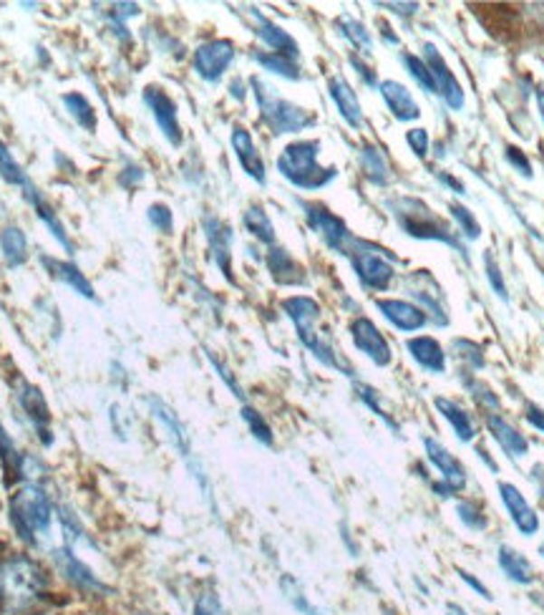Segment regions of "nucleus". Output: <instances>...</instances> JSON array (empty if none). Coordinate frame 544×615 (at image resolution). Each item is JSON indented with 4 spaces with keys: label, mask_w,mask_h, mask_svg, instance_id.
Returning a JSON list of instances; mask_svg holds the SVG:
<instances>
[{
    "label": "nucleus",
    "mask_w": 544,
    "mask_h": 615,
    "mask_svg": "<svg viewBox=\"0 0 544 615\" xmlns=\"http://www.w3.org/2000/svg\"><path fill=\"white\" fill-rule=\"evenodd\" d=\"M282 311H285L290 321L295 323L298 336H301V341L308 346V349L313 351L315 359L323 360L325 366H330V369H338V371L348 373V376L353 373V369L348 366L346 360L338 356V351L333 349L330 338L315 328L318 318H320V305H318L313 298H308V295H292V298H285V301H282Z\"/></svg>",
    "instance_id": "1"
},
{
    "label": "nucleus",
    "mask_w": 544,
    "mask_h": 615,
    "mask_svg": "<svg viewBox=\"0 0 544 615\" xmlns=\"http://www.w3.org/2000/svg\"><path fill=\"white\" fill-rule=\"evenodd\" d=\"M388 207H391L396 222H398V227H401L406 235H411V237H416V240H436V243H446L449 247H453L456 253L466 255L462 243H459V240L452 235V230H449V225L441 220L439 215H436L429 205H424L421 199L396 197L388 202Z\"/></svg>",
    "instance_id": "2"
},
{
    "label": "nucleus",
    "mask_w": 544,
    "mask_h": 615,
    "mask_svg": "<svg viewBox=\"0 0 544 615\" xmlns=\"http://www.w3.org/2000/svg\"><path fill=\"white\" fill-rule=\"evenodd\" d=\"M318 154H320V141H292L280 151V175L301 189H320V187L330 185L338 172L333 167H328V169L320 167Z\"/></svg>",
    "instance_id": "3"
},
{
    "label": "nucleus",
    "mask_w": 544,
    "mask_h": 615,
    "mask_svg": "<svg viewBox=\"0 0 544 615\" xmlns=\"http://www.w3.org/2000/svg\"><path fill=\"white\" fill-rule=\"evenodd\" d=\"M11 520L15 533L28 543H35V537L48 533L51 520H53V504L41 487L25 485L15 489L11 497Z\"/></svg>",
    "instance_id": "4"
},
{
    "label": "nucleus",
    "mask_w": 544,
    "mask_h": 615,
    "mask_svg": "<svg viewBox=\"0 0 544 615\" xmlns=\"http://www.w3.org/2000/svg\"><path fill=\"white\" fill-rule=\"evenodd\" d=\"M253 89H255V99L257 106H260V114H262V121L272 129V134H298V131H305V129L315 124V117L308 109H301V106L285 101L265 82L253 79Z\"/></svg>",
    "instance_id": "5"
},
{
    "label": "nucleus",
    "mask_w": 544,
    "mask_h": 615,
    "mask_svg": "<svg viewBox=\"0 0 544 615\" xmlns=\"http://www.w3.org/2000/svg\"><path fill=\"white\" fill-rule=\"evenodd\" d=\"M46 578L41 568L31 560H11L0 568V601L8 608H21L31 603L38 592L43 591Z\"/></svg>",
    "instance_id": "6"
},
{
    "label": "nucleus",
    "mask_w": 544,
    "mask_h": 615,
    "mask_svg": "<svg viewBox=\"0 0 544 615\" xmlns=\"http://www.w3.org/2000/svg\"><path fill=\"white\" fill-rule=\"evenodd\" d=\"M348 255H350V265L356 270V275H358V280L366 288H371V291H386L391 285V280H394V265L386 260L383 250H378V247H373L368 243L353 240Z\"/></svg>",
    "instance_id": "7"
},
{
    "label": "nucleus",
    "mask_w": 544,
    "mask_h": 615,
    "mask_svg": "<svg viewBox=\"0 0 544 615\" xmlns=\"http://www.w3.org/2000/svg\"><path fill=\"white\" fill-rule=\"evenodd\" d=\"M424 449H426V456L431 459V465L436 466L441 476H444L441 485H434V492L439 497H452L456 492H462L466 487V469H463L462 462L439 439H434V437H424Z\"/></svg>",
    "instance_id": "8"
},
{
    "label": "nucleus",
    "mask_w": 544,
    "mask_h": 615,
    "mask_svg": "<svg viewBox=\"0 0 544 615\" xmlns=\"http://www.w3.org/2000/svg\"><path fill=\"white\" fill-rule=\"evenodd\" d=\"M305 209V220L310 225V230L323 237V243L336 250L340 255H348L350 245H353V237L348 233V225L338 215H333L330 209L323 207V205H302Z\"/></svg>",
    "instance_id": "9"
},
{
    "label": "nucleus",
    "mask_w": 544,
    "mask_h": 615,
    "mask_svg": "<svg viewBox=\"0 0 544 615\" xmlns=\"http://www.w3.org/2000/svg\"><path fill=\"white\" fill-rule=\"evenodd\" d=\"M232 61H234V46H232V41H224V38L207 41L195 51V71L209 83L220 82L224 71L230 69Z\"/></svg>",
    "instance_id": "10"
},
{
    "label": "nucleus",
    "mask_w": 544,
    "mask_h": 615,
    "mask_svg": "<svg viewBox=\"0 0 544 615\" xmlns=\"http://www.w3.org/2000/svg\"><path fill=\"white\" fill-rule=\"evenodd\" d=\"M350 336H353L356 349H358L360 353H366L376 366H381V369L383 366H391V360H394L391 346H388L386 336L376 328V323H373L371 318H363V315L356 318V321L350 323Z\"/></svg>",
    "instance_id": "11"
},
{
    "label": "nucleus",
    "mask_w": 544,
    "mask_h": 615,
    "mask_svg": "<svg viewBox=\"0 0 544 615\" xmlns=\"http://www.w3.org/2000/svg\"><path fill=\"white\" fill-rule=\"evenodd\" d=\"M144 104L151 109V117L157 121V127L162 129L167 141L172 147H179L182 144V127H179V119H177V104L172 101V96L159 86H147Z\"/></svg>",
    "instance_id": "12"
},
{
    "label": "nucleus",
    "mask_w": 544,
    "mask_h": 615,
    "mask_svg": "<svg viewBox=\"0 0 544 615\" xmlns=\"http://www.w3.org/2000/svg\"><path fill=\"white\" fill-rule=\"evenodd\" d=\"M151 411H154V418H159V424L167 429L169 439H172V444L177 447V452L182 454V459H185L186 465H189V469L195 472V476L199 479V485H202V489L207 492L209 497L207 479L202 476V469H199V466L195 465V459H192V444H189V437H186L182 421L177 418V414H174L172 408L167 407V404H162V401H157V399H151Z\"/></svg>",
    "instance_id": "13"
},
{
    "label": "nucleus",
    "mask_w": 544,
    "mask_h": 615,
    "mask_svg": "<svg viewBox=\"0 0 544 615\" xmlns=\"http://www.w3.org/2000/svg\"><path fill=\"white\" fill-rule=\"evenodd\" d=\"M424 61L429 66L431 76H434V83H436V93H441V99L452 109H462L463 106V89L462 83L456 82V76L452 73V69L446 66V61L441 59V53L436 51L434 43H426L424 48Z\"/></svg>",
    "instance_id": "14"
},
{
    "label": "nucleus",
    "mask_w": 544,
    "mask_h": 615,
    "mask_svg": "<svg viewBox=\"0 0 544 615\" xmlns=\"http://www.w3.org/2000/svg\"><path fill=\"white\" fill-rule=\"evenodd\" d=\"M247 15H250V21H253L255 34L265 41L267 46L272 48V53H282V56H288V59L298 61V56H301V48H298L295 38H292L288 31H282L280 25L272 24V21L265 18V15L257 11V8H247Z\"/></svg>",
    "instance_id": "15"
},
{
    "label": "nucleus",
    "mask_w": 544,
    "mask_h": 615,
    "mask_svg": "<svg viewBox=\"0 0 544 615\" xmlns=\"http://www.w3.org/2000/svg\"><path fill=\"white\" fill-rule=\"evenodd\" d=\"M499 495H501V502H504V507L510 512L511 523L517 524V530L521 534H527V537L537 534V530H539V517L530 507V502L524 499L520 489L510 485V482H499Z\"/></svg>",
    "instance_id": "16"
},
{
    "label": "nucleus",
    "mask_w": 544,
    "mask_h": 615,
    "mask_svg": "<svg viewBox=\"0 0 544 615\" xmlns=\"http://www.w3.org/2000/svg\"><path fill=\"white\" fill-rule=\"evenodd\" d=\"M232 149L237 154V159L243 164V169L247 172V177H253L257 185H265L267 182V172H265V162L257 151L255 141H253V134L243 127L232 129Z\"/></svg>",
    "instance_id": "17"
},
{
    "label": "nucleus",
    "mask_w": 544,
    "mask_h": 615,
    "mask_svg": "<svg viewBox=\"0 0 544 615\" xmlns=\"http://www.w3.org/2000/svg\"><path fill=\"white\" fill-rule=\"evenodd\" d=\"M376 305L386 315V321H391L398 331H406V333L424 328L426 321H429V315L424 313L421 308H416L414 303L396 301V298H381V301H376Z\"/></svg>",
    "instance_id": "18"
},
{
    "label": "nucleus",
    "mask_w": 544,
    "mask_h": 615,
    "mask_svg": "<svg viewBox=\"0 0 544 615\" xmlns=\"http://www.w3.org/2000/svg\"><path fill=\"white\" fill-rule=\"evenodd\" d=\"M205 233H207L209 250L215 263L222 270V275L232 283V230L217 217H205Z\"/></svg>",
    "instance_id": "19"
},
{
    "label": "nucleus",
    "mask_w": 544,
    "mask_h": 615,
    "mask_svg": "<svg viewBox=\"0 0 544 615\" xmlns=\"http://www.w3.org/2000/svg\"><path fill=\"white\" fill-rule=\"evenodd\" d=\"M406 349L411 353V359L416 360L424 371L429 373H444L446 371V353L441 349V343L431 336H418L406 341Z\"/></svg>",
    "instance_id": "20"
},
{
    "label": "nucleus",
    "mask_w": 544,
    "mask_h": 615,
    "mask_svg": "<svg viewBox=\"0 0 544 615\" xmlns=\"http://www.w3.org/2000/svg\"><path fill=\"white\" fill-rule=\"evenodd\" d=\"M378 89H381V96L383 101H386V106L391 109V114H394L398 121H416V119L421 117V109H418V104L414 101V96H411V91L406 89L404 83L383 82Z\"/></svg>",
    "instance_id": "21"
},
{
    "label": "nucleus",
    "mask_w": 544,
    "mask_h": 615,
    "mask_svg": "<svg viewBox=\"0 0 544 615\" xmlns=\"http://www.w3.org/2000/svg\"><path fill=\"white\" fill-rule=\"evenodd\" d=\"M426 280H429V270H418L414 278L408 280V291L416 301L424 303L426 313L436 325H446L449 323V315H446V308L441 303V288L436 285L434 291H426Z\"/></svg>",
    "instance_id": "22"
},
{
    "label": "nucleus",
    "mask_w": 544,
    "mask_h": 615,
    "mask_svg": "<svg viewBox=\"0 0 544 615\" xmlns=\"http://www.w3.org/2000/svg\"><path fill=\"white\" fill-rule=\"evenodd\" d=\"M328 89H330V99L336 101L340 117L346 119L353 129H358L363 124V111H360V101L353 91V86L343 76H330Z\"/></svg>",
    "instance_id": "23"
},
{
    "label": "nucleus",
    "mask_w": 544,
    "mask_h": 615,
    "mask_svg": "<svg viewBox=\"0 0 544 615\" xmlns=\"http://www.w3.org/2000/svg\"><path fill=\"white\" fill-rule=\"evenodd\" d=\"M487 427L492 431V437L497 439L499 447L510 454V456H514V459H520V456L530 452V441L524 439V434L514 429L507 418H501L499 414H489Z\"/></svg>",
    "instance_id": "24"
},
{
    "label": "nucleus",
    "mask_w": 544,
    "mask_h": 615,
    "mask_svg": "<svg viewBox=\"0 0 544 615\" xmlns=\"http://www.w3.org/2000/svg\"><path fill=\"white\" fill-rule=\"evenodd\" d=\"M267 270L272 273V278L278 285H302L305 283V270H302L295 257L290 255L282 247H272L267 253Z\"/></svg>",
    "instance_id": "25"
},
{
    "label": "nucleus",
    "mask_w": 544,
    "mask_h": 615,
    "mask_svg": "<svg viewBox=\"0 0 544 615\" xmlns=\"http://www.w3.org/2000/svg\"><path fill=\"white\" fill-rule=\"evenodd\" d=\"M41 263L46 265V270L61 283H66L71 291H76L79 295H83L86 301H93V288L89 280L83 278V273L73 263H66V260H56V257H41Z\"/></svg>",
    "instance_id": "26"
},
{
    "label": "nucleus",
    "mask_w": 544,
    "mask_h": 615,
    "mask_svg": "<svg viewBox=\"0 0 544 615\" xmlns=\"http://www.w3.org/2000/svg\"><path fill=\"white\" fill-rule=\"evenodd\" d=\"M436 408L441 411V417L446 418L449 424H452L453 434L459 437V441H463V444H469V441H474L476 437V427H474V418H472V414L466 411L463 407H459L456 401H452V399H444V396H439L436 401Z\"/></svg>",
    "instance_id": "27"
},
{
    "label": "nucleus",
    "mask_w": 544,
    "mask_h": 615,
    "mask_svg": "<svg viewBox=\"0 0 544 615\" xmlns=\"http://www.w3.org/2000/svg\"><path fill=\"white\" fill-rule=\"evenodd\" d=\"M53 560H56V565L61 568V572H63V575H69V581L76 582L79 588L104 591V585L96 581V575H93L91 570L86 568L79 557L71 555L69 550H56V553H53Z\"/></svg>",
    "instance_id": "28"
},
{
    "label": "nucleus",
    "mask_w": 544,
    "mask_h": 615,
    "mask_svg": "<svg viewBox=\"0 0 544 615\" xmlns=\"http://www.w3.org/2000/svg\"><path fill=\"white\" fill-rule=\"evenodd\" d=\"M18 399H21V407L25 408V414L33 418V424L38 427V431H41L43 441L51 444V437H48V429H46L48 421H51V414H48L43 394H41L35 386H31V383H24V386H21V394H18Z\"/></svg>",
    "instance_id": "29"
},
{
    "label": "nucleus",
    "mask_w": 544,
    "mask_h": 615,
    "mask_svg": "<svg viewBox=\"0 0 544 615\" xmlns=\"http://www.w3.org/2000/svg\"><path fill=\"white\" fill-rule=\"evenodd\" d=\"M499 568L507 572V578L520 585H530L534 581V568L527 557L521 555L520 550L510 545L499 547Z\"/></svg>",
    "instance_id": "30"
},
{
    "label": "nucleus",
    "mask_w": 544,
    "mask_h": 615,
    "mask_svg": "<svg viewBox=\"0 0 544 615\" xmlns=\"http://www.w3.org/2000/svg\"><path fill=\"white\" fill-rule=\"evenodd\" d=\"M360 164H363V175L368 177L373 185H388L391 182V175H388L391 169L386 162V154L376 144H363Z\"/></svg>",
    "instance_id": "31"
},
{
    "label": "nucleus",
    "mask_w": 544,
    "mask_h": 615,
    "mask_svg": "<svg viewBox=\"0 0 544 615\" xmlns=\"http://www.w3.org/2000/svg\"><path fill=\"white\" fill-rule=\"evenodd\" d=\"M0 245H3L5 260L13 267L24 265L25 257H28V243H25V235L21 227H5L0 235Z\"/></svg>",
    "instance_id": "32"
},
{
    "label": "nucleus",
    "mask_w": 544,
    "mask_h": 615,
    "mask_svg": "<svg viewBox=\"0 0 544 615\" xmlns=\"http://www.w3.org/2000/svg\"><path fill=\"white\" fill-rule=\"evenodd\" d=\"M243 222H244V227H247V233L255 235L260 243H265V245L275 243V227H272V222H270V217H267L265 209L250 207L247 212H244Z\"/></svg>",
    "instance_id": "33"
},
{
    "label": "nucleus",
    "mask_w": 544,
    "mask_h": 615,
    "mask_svg": "<svg viewBox=\"0 0 544 615\" xmlns=\"http://www.w3.org/2000/svg\"><path fill=\"white\" fill-rule=\"evenodd\" d=\"M255 61L260 63V66H265V71H272V73H278V76H285V79H290V82H298L301 79V66H298V61L295 59H288V56H282V53H255Z\"/></svg>",
    "instance_id": "34"
},
{
    "label": "nucleus",
    "mask_w": 544,
    "mask_h": 615,
    "mask_svg": "<svg viewBox=\"0 0 544 615\" xmlns=\"http://www.w3.org/2000/svg\"><path fill=\"white\" fill-rule=\"evenodd\" d=\"M338 28H340V34L346 35L348 41L358 48V51H363V53H371L373 38H371V34L366 31V25L360 24V21H356L353 15H340V18H338Z\"/></svg>",
    "instance_id": "35"
},
{
    "label": "nucleus",
    "mask_w": 544,
    "mask_h": 615,
    "mask_svg": "<svg viewBox=\"0 0 544 615\" xmlns=\"http://www.w3.org/2000/svg\"><path fill=\"white\" fill-rule=\"evenodd\" d=\"M63 104L69 106L71 117L76 119V124H81L86 131L96 129V111H93V106L83 99L81 93H66L63 96Z\"/></svg>",
    "instance_id": "36"
},
{
    "label": "nucleus",
    "mask_w": 544,
    "mask_h": 615,
    "mask_svg": "<svg viewBox=\"0 0 544 615\" xmlns=\"http://www.w3.org/2000/svg\"><path fill=\"white\" fill-rule=\"evenodd\" d=\"M0 175L5 177L11 185L21 187V189H25V187L31 185V179H28V175L24 172V167L13 159V154L8 151L5 144H0Z\"/></svg>",
    "instance_id": "37"
},
{
    "label": "nucleus",
    "mask_w": 544,
    "mask_h": 615,
    "mask_svg": "<svg viewBox=\"0 0 544 615\" xmlns=\"http://www.w3.org/2000/svg\"><path fill=\"white\" fill-rule=\"evenodd\" d=\"M401 61L406 63V69H408V73L414 76V82L424 89V91L429 93H436V83H434V76H431L429 66H426V61L418 59V56H414V53H404L401 56Z\"/></svg>",
    "instance_id": "38"
},
{
    "label": "nucleus",
    "mask_w": 544,
    "mask_h": 615,
    "mask_svg": "<svg viewBox=\"0 0 544 615\" xmlns=\"http://www.w3.org/2000/svg\"><path fill=\"white\" fill-rule=\"evenodd\" d=\"M356 394H358L360 401H363L366 407L371 408L376 417L383 418V421H386V424H388V427H391L394 431H398V424H396L394 418L388 417V411L381 407V394H378V391H376L373 386H368V383H356Z\"/></svg>",
    "instance_id": "39"
},
{
    "label": "nucleus",
    "mask_w": 544,
    "mask_h": 615,
    "mask_svg": "<svg viewBox=\"0 0 544 615\" xmlns=\"http://www.w3.org/2000/svg\"><path fill=\"white\" fill-rule=\"evenodd\" d=\"M280 585H282V592L288 595L290 603L295 605V608H298L302 615H325L323 610H318V608H315V605L310 603V601H308L305 595H302L301 585L292 581V578H282V582H280Z\"/></svg>",
    "instance_id": "40"
},
{
    "label": "nucleus",
    "mask_w": 544,
    "mask_h": 615,
    "mask_svg": "<svg viewBox=\"0 0 544 615\" xmlns=\"http://www.w3.org/2000/svg\"><path fill=\"white\" fill-rule=\"evenodd\" d=\"M243 418L244 424L250 427V431H253V437H255L257 441H262V444H272V429L267 427V421L262 418V414L260 411H255L253 407H243Z\"/></svg>",
    "instance_id": "41"
},
{
    "label": "nucleus",
    "mask_w": 544,
    "mask_h": 615,
    "mask_svg": "<svg viewBox=\"0 0 544 615\" xmlns=\"http://www.w3.org/2000/svg\"><path fill=\"white\" fill-rule=\"evenodd\" d=\"M449 209H452V217L459 222V227L463 230V235H469V240H476V237L482 235V225L476 222V217L472 215V209H466L463 205H459V202H452Z\"/></svg>",
    "instance_id": "42"
},
{
    "label": "nucleus",
    "mask_w": 544,
    "mask_h": 615,
    "mask_svg": "<svg viewBox=\"0 0 544 615\" xmlns=\"http://www.w3.org/2000/svg\"><path fill=\"white\" fill-rule=\"evenodd\" d=\"M456 512H459L462 523L466 524L469 530H484V527H487V514L479 510L474 502H459Z\"/></svg>",
    "instance_id": "43"
},
{
    "label": "nucleus",
    "mask_w": 544,
    "mask_h": 615,
    "mask_svg": "<svg viewBox=\"0 0 544 615\" xmlns=\"http://www.w3.org/2000/svg\"><path fill=\"white\" fill-rule=\"evenodd\" d=\"M484 267H487L489 285L494 288V293H497L501 301H507V298H510V293H507V285H504V278H501V270H499L497 260H494V255H492V253H487V255H484Z\"/></svg>",
    "instance_id": "44"
},
{
    "label": "nucleus",
    "mask_w": 544,
    "mask_h": 615,
    "mask_svg": "<svg viewBox=\"0 0 544 615\" xmlns=\"http://www.w3.org/2000/svg\"><path fill=\"white\" fill-rule=\"evenodd\" d=\"M149 222L157 227V230H162V233H172V227H174L172 209L167 207V205H151Z\"/></svg>",
    "instance_id": "45"
},
{
    "label": "nucleus",
    "mask_w": 544,
    "mask_h": 615,
    "mask_svg": "<svg viewBox=\"0 0 544 615\" xmlns=\"http://www.w3.org/2000/svg\"><path fill=\"white\" fill-rule=\"evenodd\" d=\"M469 389H472V396H474L476 404H479V407H484V408H487V411H492V414L497 411V408H499V399L494 394H492V391H489L484 383L472 381V383H469Z\"/></svg>",
    "instance_id": "46"
},
{
    "label": "nucleus",
    "mask_w": 544,
    "mask_h": 615,
    "mask_svg": "<svg viewBox=\"0 0 544 615\" xmlns=\"http://www.w3.org/2000/svg\"><path fill=\"white\" fill-rule=\"evenodd\" d=\"M406 141H408L411 151H414L416 157H421V159L429 154V131H426V129H411V131L406 134Z\"/></svg>",
    "instance_id": "47"
},
{
    "label": "nucleus",
    "mask_w": 544,
    "mask_h": 615,
    "mask_svg": "<svg viewBox=\"0 0 544 615\" xmlns=\"http://www.w3.org/2000/svg\"><path fill=\"white\" fill-rule=\"evenodd\" d=\"M507 162L511 167H517V172L524 177H532V164L527 159V154L520 149V147H507Z\"/></svg>",
    "instance_id": "48"
},
{
    "label": "nucleus",
    "mask_w": 544,
    "mask_h": 615,
    "mask_svg": "<svg viewBox=\"0 0 544 615\" xmlns=\"http://www.w3.org/2000/svg\"><path fill=\"white\" fill-rule=\"evenodd\" d=\"M195 615H224V610H222L220 601L212 592H205L197 601V605H195Z\"/></svg>",
    "instance_id": "49"
},
{
    "label": "nucleus",
    "mask_w": 544,
    "mask_h": 615,
    "mask_svg": "<svg viewBox=\"0 0 544 615\" xmlns=\"http://www.w3.org/2000/svg\"><path fill=\"white\" fill-rule=\"evenodd\" d=\"M0 456H3V462L5 465H15L18 462V454H15V447H13V441H11V437L5 434V429L0 427Z\"/></svg>",
    "instance_id": "50"
},
{
    "label": "nucleus",
    "mask_w": 544,
    "mask_h": 615,
    "mask_svg": "<svg viewBox=\"0 0 544 615\" xmlns=\"http://www.w3.org/2000/svg\"><path fill=\"white\" fill-rule=\"evenodd\" d=\"M209 360H212V366H215V369H217V371H220V376H222V379H224V383H227V386H230L232 394L237 396V399H244L243 389H240V386H237V381H234V379H232L230 371H227V369H224V366H222L220 360L215 359V356H212V353H209Z\"/></svg>",
    "instance_id": "51"
},
{
    "label": "nucleus",
    "mask_w": 544,
    "mask_h": 615,
    "mask_svg": "<svg viewBox=\"0 0 544 615\" xmlns=\"http://www.w3.org/2000/svg\"><path fill=\"white\" fill-rule=\"evenodd\" d=\"M350 63L356 66V71H358V76H360V79H363V82L368 83V86H376V83H378V82H376V73H373V71L368 69L366 63H360L358 56H350Z\"/></svg>",
    "instance_id": "52"
},
{
    "label": "nucleus",
    "mask_w": 544,
    "mask_h": 615,
    "mask_svg": "<svg viewBox=\"0 0 544 615\" xmlns=\"http://www.w3.org/2000/svg\"><path fill=\"white\" fill-rule=\"evenodd\" d=\"M527 421L532 424L534 429L544 431V411L539 407H534V404H530L527 407Z\"/></svg>",
    "instance_id": "53"
},
{
    "label": "nucleus",
    "mask_w": 544,
    "mask_h": 615,
    "mask_svg": "<svg viewBox=\"0 0 544 615\" xmlns=\"http://www.w3.org/2000/svg\"><path fill=\"white\" fill-rule=\"evenodd\" d=\"M383 8H394L398 15H414L418 11V3H383Z\"/></svg>",
    "instance_id": "54"
},
{
    "label": "nucleus",
    "mask_w": 544,
    "mask_h": 615,
    "mask_svg": "<svg viewBox=\"0 0 544 615\" xmlns=\"http://www.w3.org/2000/svg\"><path fill=\"white\" fill-rule=\"evenodd\" d=\"M462 581L466 582V585H469V588H474V591L479 592V595H482V598H492V595H489L487 588H484V585H482V582L476 581V578H474V575H472V572H463V570H462Z\"/></svg>",
    "instance_id": "55"
},
{
    "label": "nucleus",
    "mask_w": 544,
    "mask_h": 615,
    "mask_svg": "<svg viewBox=\"0 0 544 615\" xmlns=\"http://www.w3.org/2000/svg\"><path fill=\"white\" fill-rule=\"evenodd\" d=\"M439 179H441V182H444V185H446V187H452V189H453V192H456V195H466V192H463V185H462V182H459V179H453L452 175H439Z\"/></svg>",
    "instance_id": "56"
},
{
    "label": "nucleus",
    "mask_w": 544,
    "mask_h": 615,
    "mask_svg": "<svg viewBox=\"0 0 544 615\" xmlns=\"http://www.w3.org/2000/svg\"><path fill=\"white\" fill-rule=\"evenodd\" d=\"M381 34H383V41H388L391 46H396V43H398V35L391 34V25H383Z\"/></svg>",
    "instance_id": "57"
},
{
    "label": "nucleus",
    "mask_w": 544,
    "mask_h": 615,
    "mask_svg": "<svg viewBox=\"0 0 544 615\" xmlns=\"http://www.w3.org/2000/svg\"><path fill=\"white\" fill-rule=\"evenodd\" d=\"M446 615H469V613H466V610H463L462 605L449 603V605H446Z\"/></svg>",
    "instance_id": "58"
},
{
    "label": "nucleus",
    "mask_w": 544,
    "mask_h": 615,
    "mask_svg": "<svg viewBox=\"0 0 544 615\" xmlns=\"http://www.w3.org/2000/svg\"><path fill=\"white\" fill-rule=\"evenodd\" d=\"M537 104H539V111H542V119H544V89L537 91Z\"/></svg>",
    "instance_id": "59"
},
{
    "label": "nucleus",
    "mask_w": 544,
    "mask_h": 615,
    "mask_svg": "<svg viewBox=\"0 0 544 615\" xmlns=\"http://www.w3.org/2000/svg\"><path fill=\"white\" fill-rule=\"evenodd\" d=\"M539 553H542V557H544V543H542V547H539Z\"/></svg>",
    "instance_id": "60"
}]
</instances>
